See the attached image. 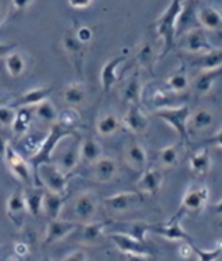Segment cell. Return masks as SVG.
<instances>
[{"instance_id":"23","label":"cell","mask_w":222,"mask_h":261,"mask_svg":"<svg viewBox=\"0 0 222 261\" xmlns=\"http://www.w3.org/2000/svg\"><path fill=\"white\" fill-rule=\"evenodd\" d=\"M124 160L132 170L141 172L144 171L147 165V152L140 142L134 141L128 144L125 148Z\"/></svg>"},{"instance_id":"45","label":"cell","mask_w":222,"mask_h":261,"mask_svg":"<svg viewBox=\"0 0 222 261\" xmlns=\"http://www.w3.org/2000/svg\"><path fill=\"white\" fill-rule=\"evenodd\" d=\"M88 258H87L86 252L80 249L69 252V254L64 258V260H69V261H85Z\"/></svg>"},{"instance_id":"28","label":"cell","mask_w":222,"mask_h":261,"mask_svg":"<svg viewBox=\"0 0 222 261\" xmlns=\"http://www.w3.org/2000/svg\"><path fill=\"white\" fill-rule=\"evenodd\" d=\"M215 121V116L212 112L205 107L195 110L193 113H191L188 119V133L192 130L194 133H202L205 130L209 129Z\"/></svg>"},{"instance_id":"50","label":"cell","mask_w":222,"mask_h":261,"mask_svg":"<svg viewBox=\"0 0 222 261\" xmlns=\"http://www.w3.org/2000/svg\"><path fill=\"white\" fill-rule=\"evenodd\" d=\"M9 142L6 139V138L0 134V159H5L6 153H7V149L9 147Z\"/></svg>"},{"instance_id":"24","label":"cell","mask_w":222,"mask_h":261,"mask_svg":"<svg viewBox=\"0 0 222 261\" xmlns=\"http://www.w3.org/2000/svg\"><path fill=\"white\" fill-rule=\"evenodd\" d=\"M66 203V195H60L52 193L49 190H45L42 202V212L49 220L60 218Z\"/></svg>"},{"instance_id":"39","label":"cell","mask_w":222,"mask_h":261,"mask_svg":"<svg viewBox=\"0 0 222 261\" xmlns=\"http://www.w3.org/2000/svg\"><path fill=\"white\" fill-rule=\"evenodd\" d=\"M30 120H32V114L28 111V107H21L17 111V115L11 126L13 134L18 137L24 136L30 126Z\"/></svg>"},{"instance_id":"46","label":"cell","mask_w":222,"mask_h":261,"mask_svg":"<svg viewBox=\"0 0 222 261\" xmlns=\"http://www.w3.org/2000/svg\"><path fill=\"white\" fill-rule=\"evenodd\" d=\"M94 0H68V4L73 9H86L91 4H93Z\"/></svg>"},{"instance_id":"26","label":"cell","mask_w":222,"mask_h":261,"mask_svg":"<svg viewBox=\"0 0 222 261\" xmlns=\"http://www.w3.org/2000/svg\"><path fill=\"white\" fill-rule=\"evenodd\" d=\"M196 19L200 25L211 32L222 30V14L221 11L213 7H204L197 11Z\"/></svg>"},{"instance_id":"16","label":"cell","mask_w":222,"mask_h":261,"mask_svg":"<svg viewBox=\"0 0 222 261\" xmlns=\"http://www.w3.org/2000/svg\"><path fill=\"white\" fill-rule=\"evenodd\" d=\"M122 124L131 134L140 136L148 130L149 119L140 105H129V109L122 118Z\"/></svg>"},{"instance_id":"11","label":"cell","mask_w":222,"mask_h":261,"mask_svg":"<svg viewBox=\"0 0 222 261\" xmlns=\"http://www.w3.org/2000/svg\"><path fill=\"white\" fill-rule=\"evenodd\" d=\"M80 226L81 224L74 220H65L60 218L49 220L47 228H46L44 244L52 245L62 241L73 232L78 231Z\"/></svg>"},{"instance_id":"52","label":"cell","mask_w":222,"mask_h":261,"mask_svg":"<svg viewBox=\"0 0 222 261\" xmlns=\"http://www.w3.org/2000/svg\"><path fill=\"white\" fill-rule=\"evenodd\" d=\"M213 211H215L216 214H218V216H220L222 218V198L218 202L213 204Z\"/></svg>"},{"instance_id":"48","label":"cell","mask_w":222,"mask_h":261,"mask_svg":"<svg viewBox=\"0 0 222 261\" xmlns=\"http://www.w3.org/2000/svg\"><path fill=\"white\" fill-rule=\"evenodd\" d=\"M33 0H12V6L17 11H24Z\"/></svg>"},{"instance_id":"9","label":"cell","mask_w":222,"mask_h":261,"mask_svg":"<svg viewBox=\"0 0 222 261\" xmlns=\"http://www.w3.org/2000/svg\"><path fill=\"white\" fill-rule=\"evenodd\" d=\"M183 216H184V213L179 211L174 217L166 222L165 224H152L150 232H154L169 241H183L186 243H192L191 236L186 233V231L181 224Z\"/></svg>"},{"instance_id":"40","label":"cell","mask_w":222,"mask_h":261,"mask_svg":"<svg viewBox=\"0 0 222 261\" xmlns=\"http://www.w3.org/2000/svg\"><path fill=\"white\" fill-rule=\"evenodd\" d=\"M81 120H82L81 115L79 111L76 110V107L68 106L67 109L62 110L59 113L57 122L67 129L75 130L76 126H79L81 124Z\"/></svg>"},{"instance_id":"3","label":"cell","mask_w":222,"mask_h":261,"mask_svg":"<svg viewBox=\"0 0 222 261\" xmlns=\"http://www.w3.org/2000/svg\"><path fill=\"white\" fill-rule=\"evenodd\" d=\"M154 115L169 125L182 140H187L188 138V119L191 111L186 105L182 106H167L158 109Z\"/></svg>"},{"instance_id":"55","label":"cell","mask_w":222,"mask_h":261,"mask_svg":"<svg viewBox=\"0 0 222 261\" xmlns=\"http://www.w3.org/2000/svg\"><path fill=\"white\" fill-rule=\"evenodd\" d=\"M221 14H222V11H221Z\"/></svg>"},{"instance_id":"1","label":"cell","mask_w":222,"mask_h":261,"mask_svg":"<svg viewBox=\"0 0 222 261\" xmlns=\"http://www.w3.org/2000/svg\"><path fill=\"white\" fill-rule=\"evenodd\" d=\"M184 9L183 0H171L164 12L155 22L156 34L164 43V50L160 58L167 56L174 47L178 37V22Z\"/></svg>"},{"instance_id":"32","label":"cell","mask_w":222,"mask_h":261,"mask_svg":"<svg viewBox=\"0 0 222 261\" xmlns=\"http://www.w3.org/2000/svg\"><path fill=\"white\" fill-rule=\"evenodd\" d=\"M81 161L86 164L94 165L99 159L103 158V145L94 138H86L81 141Z\"/></svg>"},{"instance_id":"53","label":"cell","mask_w":222,"mask_h":261,"mask_svg":"<svg viewBox=\"0 0 222 261\" xmlns=\"http://www.w3.org/2000/svg\"><path fill=\"white\" fill-rule=\"evenodd\" d=\"M4 14H3V12H2V10H0V24H2L3 23V21H4Z\"/></svg>"},{"instance_id":"41","label":"cell","mask_w":222,"mask_h":261,"mask_svg":"<svg viewBox=\"0 0 222 261\" xmlns=\"http://www.w3.org/2000/svg\"><path fill=\"white\" fill-rule=\"evenodd\" d=\"M124 229L123 231H119L122 233H126L129 235H131L135 239L146 242V234L151 231V226L152 224L146 223L144 221H135V222H130V223L123 224Z\"/></svg>"},{"instance_id":"10","label":"cell","mask_w":222,"mask_h":261,"mask_svg":"<svg viewBox=\"0 0 222 261\" xmlns=\"http://www.w3.org/2000/svg\"><path fill=\"white\" fill-rule=\"evenodd\" d=\"M181 48L186 53L198 55V54L212 49L213 46L209 42L207 35H206L205 29L201 27L189 29L182 35Z\"/></svg>"},{"instance_id":"51","label":"cell","mask_w":222,"mask_h":261,"mask_svg":"<svg viewBox=\"0 0 222 261\" xmlns=\"http://www.w3.org/2000/svg\"><path fill=\"white\" fill-rule=\"evenodd\" d=\"M15 251H17L18 255H25L27 252V247L24 244H17L15 245Z\"/></svg>"},{"instance_id":"25","label":"cell","mask_w":222,"mask_h":261,"mask_svg":"<svg viewBox=\"0 0 222 261\" xmlns=\"http://www.w3.org/2000/svg\"><path fill=\"white\" fill-rule=\"evenodd\" d=\"M94 166V178L97 182L107 184L114 179L118 173V164L111 158L103 156L99 159Z\"/></svg>"},{"instance_id":"6","label":"cell","mask_w":222,"mask_h":261,"mask_svg":"<svg viewBox=\"0 0 222 261\" xmlns=\"http://www.w3.org/2000/svg\"><path fill=\"white\" fill-rule=\"evenodd\" d=\"M62 46L75 71H78V73L82 75L88 44L83 43L79 40L75 34V30H67L62 36Z\"/></svg>"},{"instance_id":"30","label":"cell","mask_w":222,"mask_h":261,"mask_svg":"<svg viewBox=\"0 0 222 261\" xmlns=\"http://www.w3.org/2000/svg\"><path fill=\"white\" fill-rule=\"evenodd\" d=\"M182 144L174 143L167 145V147L160 149L157 160L160 168H165V170H170V168L177 167L181 161L182 156Z\"/></svg>"},{"instance_id":"21","label":"cell","mask_w":222,"mask_h":261,"mask_svg":"<svg viewBox=\"0 0 222 261\" xmlns=\"http://www.w3.org/2000/svg\"><path fill=\"white\" fill-rule=\"evenodd\" d=\"M122 101L128 105H141L143 97V86L139 73L132 74L125 81L120 91Z\"/></svg>"},{"instance_id":"4","label":"cell","mask_w":222,"mask_h":261,"mask_svg":"<svg viewBox=\"0 0 222 261\" xmlns=\"http://www.w3.org/2000/svg\"><path fill=\"white\" fill-rule=\"evenodd\" d=\"M34 174L47 190L60 195L67 194L68 174L61 171L55 163L47 162L41 164Z\"/></svg>"},{"instance_id":"20","label":"cell","mask_w":222,"mask_h":261,"mask_svg":"<svg viewBox=\"0 0 222 261\" xmlns=\"http://www.w3.org/2000/svg\"><path fill=\"white\" fill-rule=\"evenodd\" d=\"M53 91V87H38L30 89L24 93L21 94L18 98H15V101L11 105L12 107H34L40 104L41 102L45 101V99L49 98Z\"/></svg>"},{"instance_id":"35","label":"cell","mask_w":222,"mask_h":261,"mask_svg":"<svg viewBox=\"0 0 222 261\" xmlns=\"http://www.w3.org/2000/svg\"><path fill=\"white\" fill-rule=\"evenodd\" d=\"M87 91L86 88L80 82H73L67 86L62 92L64 102L68 106H80L86 101Z\"/></svg>"},{"instance_id":"37","label":"cell","mask_w":222,"mask_h":261,"mask_svg":"<svg viewBox=\"0 0 222 261\" xmlns=\"http://www.w3.org/2000/svg\"><path fill=\"white\" fill-rule=\"evenodd\" d=\"M120 120L116 114L109 113L99 118L96 122V132L101 137H110L118 132Z\"/></svg>"},{"instance_id":"19","label":"cell","mask_w":222,"mask_h":261,"mask_svg":"<svg viewBox=\"0 0 222 261\" xmlns=\"http://www.w3.org/2000/svg\"><path fill=\"white\" fill-rule=\"evenodd\" d=\"M222 74V68L212 70H201L195 78L191 81L189 88H192L197 96H205L212 90L213 84Z\"/></svg>"},{"instance_id":"18","label":"cell","mask_w":222,"mask_h":261,"mask_svg":"<svg viewBox=\"0 0 222 261\" xmlns=\"http://www.w3.org/2000/svg\"><path fill=\"white\" fill-rule=\"evenodd\" d=\"M125 56H114L103 65L99 73V81L104 92H109L119 81L118 68L125 61Z\"/></svg>"},{"instance_id":"17","label":"cell","mask_w":222,"mask_h":261,"mask_svg":"<svg viewBox=\"0 0 222 261\" xmlns=\"http://www.w3.org/2000/svg\"><path fill=\"white\" fill-rule=\"evenodd\" d=\"M6 209L7 216L12 222V224L18 228L23 227L25 217L28 213L24 198H23V193H21V191H14V193H12L8 198Z\"/></svg>"},{"instance_id":"14","label":"cell","mask_w":222,"mask_h":261,"mask_svg":"<svg viewBox=\"0 0 222 261\" xmlns=\"http://www.w3.org/2000/svg\"><path fill=\"white\" fill-rule=\"evenodd\" d=\"M8 167H9L10 172L15 178L20 180L21 182L25 184V185H30L32 184V173H30L29 165L25 162V160L20 153L12 148L9 144L7 149V153L5 156Z\"/></svg>"},{"instance_id":"13","label":"cell","mask_w":222,"mask_h":261,"mask_svg":"<svg viewBox=\"0 0 222 261\" xmlns=\"http://www.w3.org/2000/svg\"><path fill=\"white\" fill-rule=\"evenodd\" d=\"M209 200V190L206 186L189 187L182 198L181 210L183 213L202 212Z\"/></svg>"},{"instance_id":"42","label":"cell","mask_w":222,"mask_h":261,"mask_svg":"<svg viewBox=\"0 0 222 261\" xmlns=\"http://www.w3.org/2000/svg\"><path fill=\"white\" fill-rule=\"evenodd\" d=\"M192 248H193V252L197 255V258L202 260V261H212L218 259L221 254H222V241H220L217 246L211 249V250H203L201 248L196 247L195 245L192 243Z\"/></svg>"},{"instance_id":"15","label":"cell","mask_w":222,"mask_h":261,"mask_svg":"<svg viewBox=\"0 0 222 261\" xmlns=\"http://www.w3.org/2000/svg\"><path fill=\"white\" fill-rule=\"evenodd\" d=\"M165 176L162 168L152 167L148 168V170H144L140 179L136 182V188L142 195L154 196L163 188Z\"/></svg>"},{"instance_id":"22","label":"cell","mask_w":222,"mask_h":261,"mask_svg":"<svg viewBox=\"0 0 222 261\" xmlns=\"http://www.w3.org/2000/svg\"><path fill=\"white\" fill-rule=\"evenodd\" d=\"M112 224L111 221L106 222H87L81 224L80 229V241L85 245H96L103 236H105V229Z\"/></svg>"},{"instance_id":"33","label":"cell","mask_w":222,"mask_h":261,"mask_svg":"<svg viewBox=\"0 0 222 261\" xmlns=\"http://www.w3.org/2000/svg\"><path fill=\"white\" fill-rule=\"evenodd\" d=\"M45 190L42 187L27 185L25 190L23 191V198L27 208V212L33 217H37L42 212V202Z\"/></svg>"},{"instance_id":"8","label":"cell","mask_w":222,"mask_h":261,"mask_svg":"<svg viewBox=\"0 0 222 261\" xmlns=\"http://www.w3.org/2000/svg\"><path fill=\"white\" fill-rule=\"evenodd\" d=\"M98 198L93 191H84L75 198L73 203V217L80 224L87 223L93 219L98 210Z\"/></svg>"},{"instance_id":"34","label":"cell","mask_w":222,"mask_h":261,"mask_svg":"<svg viewBox=\"0 0 222 261\" xmlns=\"http://www.w3.org/2000/svg\"><path fill=\"white\" fill-rule=\"evenodd\" d=\"M194 65L201 70H212L222 68V49L215 48L198 54L194 60Z\"/></svg>"},{"instance_id":"2","label":"cell","mask_w":222,"mask_h":261,"mask_svg":"<svg viewBox=\"0 0 222 261\" xmlns=\"http://www.w3.org/2000/svg\"><path fill=\"white\" fill-rule=\"evenodd\" d=\"M76 133L75 130H70L59 125L56 122L50 128V133L46 136L42 140L41 144L37 147V150L34 152V154L30 158L29 162L34 168V173L37 170V167L43 163L51 162L52 153L58 148L59 143L62 141L66 137L73 135Z\"/></svg>"},{"instance_id":"31","label":"cell","mask_w":222,"mask_h":261,"mask_svg":"<svg viewBox=\"0 0 222 261\" xmlns=\"http://www.w3.org/2000/svg\"><path fill=\"white\" fill-rule=\"evenodd\" d=\"M156 50L154 45L148 40H145L141 43L135 54V61L141 68L149 72H152L156 65Z\"/></svg>"},{"instance_id":"12","label":"cell","mask_w":222,"mask_h":261,"mask_svg":"<svg viewBox=\"0 0 222 261\" xmlns=\"http://www.w3.org/2000/svg\"><path fill=\"white\" fill-rule=\"evenodd\" d=\"M81 138L78 134L73 136V139L69 141V143L60 151L59 158L55 163L61 171L66 174H70L74 168L78 166L81 161Z\"/></svg>"},{"instance_id":"49","label":"cell","mask_w":222,"mask_h":261,"mask_svg":"<svg viewBox=\"0 0 222 261\" xmlns=\"http://www.w3.org/2000/svg\"><path fill=\"white\" fill-rule=\"evenodd\" d=\"M208 143L213 145V147L222 149V129L218 130V132L210 138L208 140Z\"/></svg>"},{"instance_id":"27","label":"cell","mask_w":222,"mask_h":261,"mask_svg":"<svg viewBox=\"0 0 222 261\" xmlns=\"http://www.w3.org/2000/svg\"><path fill=\"white\" fill-rule=\"evenodd\" d=\"M191 81L187 74V70L184 65H181L178 69L168 76L166 80V87L174 94H182L188 90Z\"/></svg>"},{"instance_id":"54","label":"cell","mask_w":222,"mask_h":261,"mask_svg":"<svg viewBox=\"0 0 222 261\" xmlns=\"http://www.w3.org/2000/svg\"><path fill=\"white\" fill-rule=\"evenodd\" d=\"M183 2H185V0H183Z\"/></svg>"},{"instance_id":"7","label":"cell","mask_w":222,"mask_h":261,"mask_svg":"<svg viewBox=\"0 0 222 261\" xmlns=\"http://www.w3.org/2000/svg\"><path fill=\"white\" fill-rule=\"evenodd\" d=\"M143 198L140 191H121L104 199V205L107 212L112 216H120L134 209L137 203L142 202Z\"/></svg>"},{"instance_id":"38","label":"cell","mask_w":222,"mask_h":261,"mask_svg":"<svg viewBox=\"0 0 222 261\" xmlns=\"http://www.w3.org/2000/svg\"><path fill=\"white\" fill-rule=\"evenodd\" d=\"M5 66L9 75L12 78H19L25 71L26 63L20 53L13 50L5 57Z\"/></svg>"},{"instance_id":"5","label":"cell","mask_w":222,"mask_h":261,"mask_svg":"<svg viewBox=\"0 0 222 261\" xmlns=\"http://www.w3.org/2000/svg\"><path fill=\"white\" fill-rule=\"evenodd\" d=\"M110 240L122 254L135 258L146 259L154 255L150 245L147 242L140 241L135 237L122 232H113L109 235Z\"/></svg>"},{"instance_id":"29","label":"cell","mask_w":222,"mask_h":261,"mask_svg":"<svg viewBox=\"0 0 222 261\" xmlns=\"http://www.w3.org/2000/svg\"><path fill=\"white\" fill-rule=\"evenodd\" d=\"M211 156L207 148H203L196 151L192 156L189 158V170L195 176L203 177L206 176L211 168Z\"/></svg>"},{"instance_id":"43","label":"cell","mask_w":222,"mask_h":261,"mask_svg":"<svg viewBox=\"0 0 222 261\" xmlns=\"http://www.w3.org/2000/svg\"><path fill=\"white\" fill-rule=\"evenodd\" d=\"M15 115H17V111L14 107L10 106H0V125L4 127H11Z\"/></svg>"},{"instance_id":"47","label":"cell","mask_w":222,"mask_h":261,"mask_svg":"<svg viewBox=\"0 0 222 261\" xmlns=\"http://www.w3.org/2000/svg\"><path fill=\"white\" fill-rule=\"evenodd\" d=\"M18 47L17 43H0V59H5V57L10 54L11 51L15 50Z\"/></svg>"},{"instance_id":"36","label":"cell","mask_w":222,"mask_h":261,"mask_svg":"<svg viewBox=\"0 0 222 261\" xmlns=\"http://www.w3.org/2000/svg\"><path fill=\"white\" fill-rule=\"evenodd\" d=\"M34 116L40 120L42 124L45 125H55L58 121L59 112L57 111L56 106L49 99H45L38 105L33 107Z\"/></svg>"},{"instance_id":"44","label":"cell","mask_w":222,"mask_h":261,"mask_svg":"<svg viewBox=\"0 0 222 261\" xmlns=\"http://www.w3.org/2000/svg\"><path fill=\"white\" fill-rule=\"evenodd\" d=\"M75 34H76V36H78V38L81 42L86 43V44H88L91 41V38H93V35H94L91 29L86 27V25H82V27L76 29Z\"/></svg>"}]
</instances>
